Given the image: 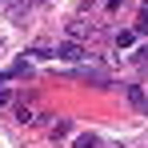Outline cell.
<instances>
[{
  "mask_svg": "<svg viewBox=\"0 0 148 148\" xmlns=\"http://www.w3.org/2000/svg\"><path fill=\"white\" fill-rule=\"evenodd\" d=\"M52 56H60V60H84L88 52L80 48L76 40H64V44H56V52H52Z\"/></svg>",
  "mask_w": 148,
  "mask_h": 148,
  "instance_id": "1",
  "label": "cell"
},
{
  "mask_svg": "<svg viewBox=\"0 0 148 148\" xmlns=\"http://www.w3.org/2000/svg\"><path fill=\"white\" fill-rule=\"evenodd\" d=\"M76 80H84V84H112V80H108V72H100V68H80V72H76Z\"/></svg>",
  "mask_w": 148,
  "mask_h": 148,
  "instance_id": "2",
  "label": "cell"
},
{
  "mask_svg": "<svg viewBox=\"0 0 148 148\" xmlns=\"http://www.w3.org/2000/svg\"><path fill=\"white\" fill-rule=\"evenodd\" d=\"M128 92V100H132V108H140V112H148V96L140 92V88H124Z\"/></svg>",
  "mask_w": 148,
  "mask_h": 148,
  "instance_id": "3",
  "label": "cell"
},
{
  "mask_svg": "<svg viewBox=\"0 0 148 148\" xmlns=\"http://www.w3.org/2000/svg\"><path fill=\"white\" fill-rule=\"evenodd\" d=\"M68 132H72V120H56L52 124V140H64Z\"/></svg>",
  "mask_w": 148,
  "mask_h": 148,
  "instance_id": "4",
  "label": "cell"
},
{
  "mask_svg": "<svg viewBox=\"0 0 148 148\" xmlns=\"http://www.w3.org/2000/svg\"><path fill=\"white\" fill-rule=\"evenodd\" d=\"M132 40H136V32H128V28H124V32H116V48H128Z\"/></svg>",
  "mask_w": 148,
  "mask_h": 148,
  "instance_id": "5",
  "label": "cell"
},
{
  "mask_svg": "<svg viewBox=\"0 0 148 148\" xmlns=\"http://www.w3.org/2000/svg\"><path fill=\"white\" fill-rule=\"evenodd\" d=\"M28 72H32V68H28V60H16V64L8 68V76H28Z\"/></svg>",
  "mask_w": 148,
  "mask_h": 148,
  "instance_id": "6",
  "label": "cell"
},
{
  "mask_svg": "<svg viewBox=\"0 0 148 148\" xmlns=\"http://www.w3.org/2000/svg\"><path fill=\"white\" fill-rule=\"evenodd\" d=\"M76 148H96V136L88 132V136H76Z\"/></svg>",
  "mask_w": 148,
  "mask_h": 148,
  "instance_id": "7",
  "label": "cell"
},
{
  "mask_svg": "<svg viewBox=\"0 0 148 148\" xmlns=\"http://www.w3.org/2000/svg\"><path fill=\"white\" fill-rule=\"evenodd\" d=\"M136 32H144V36H148V4L140 8V24H136Z\"/></svg>",
  "mask_w": 148,
  "mask_h": 148,
  "instance_id": "8",
  "label": "cell"
},
{
  "mask_svg": "<svg viewBox=\"0 0 148 148\" xmlns=\"http://www.w3.org/2000/svg\"><path fill=\"white\" fill-rule=\"evenodd\" d=\"M4 4H8V12H20V8H28L32 0H4Z\"/></svg>",
  "mask_w": 148,
  "mask_h": 148,
  "instance_id": "9",
  "label": "cell"
},
{
  "mask_svg": "<svg viewBox=\"0 0 148 148\" xmlns=\"http://www.w3.org/2000/svg\"><path fill=\"white\" fill-rule=\"evenodd\" d=\"M136 64H140V68H148V48H140V52H136Z\"/></svg>",
  "mask_w": 148,
  "mask_h": 148,
  "instance_id": "10",
  "label": "cell"
},
{
  "mask_svg": "<svg viewBox=\"0 0 148 148\" xmlns=\"http://www.w3.org/2000/svg\"><path fill=\"white\" fill-rule=\"evenodd\" d=\"M0 104H8V92H4V88H0Z\"/></svg>",
  "mask_w": 148,
  "mask_h": 148,
  "instance_id": "11",
  "label": "cell"
}]
</instances>
